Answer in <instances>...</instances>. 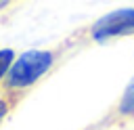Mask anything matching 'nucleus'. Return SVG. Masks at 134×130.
Instances as JSON below:
<instances>
[{"label":"nucleus","instance_id":"nucleus-2","mask_svg":"<svg viewBox=\"0 0 134 130\" xmlns=\"http://www.w3.org/2000/svg\"><path fill=\"white\" fill-rule=\"evenodd\" d=\"M88 36L94 42H105V40L121 38V36H134V8H119L100 17L98 21L90 25Z\"/></svg>","mask_w":134,"mask_h":130},{"label":"nucleus","instance_id":"nucleus-1","mask_svg":"<svg viewBox=\"0 0 134 130\" xmlns=\"http://www.w3.org/2000/svg\"><path fill=\"white\" fill-rule=\"evenodd\" d=\"M61 61V48L52 50H27L8 69L0 90L25 96L31 86H36L52 67Z\"/></svg>","mask_w":134,"mask_h":130},{"label":"nucleus","instance_id":"nucleus-4","mask_svg":"<svg viewBox=\"0 0 134 130\" xmlns=\"http://www.w3.org/2000/svg\"><path fill=\"white\" fill-rule=\"evenodd\" d=\"M21 94H15V92H6V90H0V126L2 122L8 117V113L21 103Z\"/></svg>","mask_w":134,"mask_h":130},{"label":"nucleus","instance_id":"nucleus-3","mask_svg":"<svg viewBox=\"0 0 134 130\" xmlns=\"http://www.w3.org/2000/svg\"><path fill=\"white\" fill-rule=\"evenodd\" d=\"M115 115L119 120H134V80L128 84L126 92L121 94V99L115 107Z\"/></svg>","mask_w":134,"mask_h":130},{"label":"nucleus","instance_id":"nucleus-6","mask_svg":"<svg viewBox=\"0 0 134 130\" xmlns=\"http://www.w3.org/2000/svg\"><path fill=\"white\" fill-rule=\"evenodd\" d=\"M6 6H10V2H4V0H2V2H0V10H2V8H6Z\"/></svg>","mask_w":134,"mask_h":130},{"label":"nucleus","instance_id":"nucleus-5","mask_svg":"<svg viewBox=\"0 0 134 130\" xmlns=\"http://www.w3.org/2000/svg\"><path fill=\"white\" fill-rule=\"evenodd\" d=\"M13 63H15V52L10 48L0 50V86H2V82H4V78H6V73H8Z\"/></svg>","mask_w":134,"mask_h":130}]
</instances>
